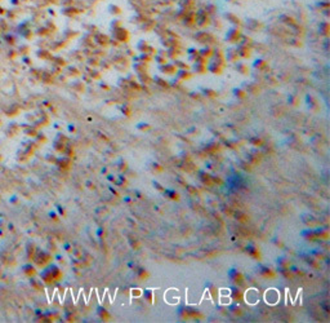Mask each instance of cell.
<instances>
[{
  "instance_id": "6da1fadb",
  "label": "cell",
  "mask_w": 330,
  "mask_h": 323,
  "mask_svg": "<svg viewBox=\"0 0 330 323\" xmlns=\"http://www.w3.org/2000/svg\"><path fill=\"white\" fill-rule=\"evenodd\" d=\"M239 36H240V31H239L237 29H231V30L228 31V34L226 35V39L230 40V41H235Z\"/></svg>"
},
{
  "instance_id": "7a4b0ae2",
  "label": "cell",
  "mask_w": 330,
  "mask_h": 323,
  "mask_svg": "<svg viewBox=\"0 0 330 323\" xmlns=\"http://www.w3.org/2000/svg\"><path fill=\"white\" fill-rule=\"evenodd\" d=\"M108 9H110V12L112 13V14H120L121 13V9L115 4H111L110 7H108Z\"/></svg>"
},
{
  "instance_id": "3957f363",
  "label": "cell",
  "mask_w": 330,
  "mask_h": 323,
  "mask_svg": "<svg viewBox=\"0 0 330 323\" xmlns=\"http://www.w3.org/2000/svg\"><path fill=\"white\" fill-rule=\"evenodd\" d=\"M183 1H186V3H181V5H182V7H186V9H188L190 7H193V5H195V1H193V0H183Z\"/></svg>"
},
{
  "instance_id": "277c9868",
  "label": "cell",
  "mask_w": 330,
  "mask_h": 323,
  "mask_svg": "<svg viewBox=\"0 0 330 323\" xmlns=\"http://www.w3.org/2000/svg\"><path fill=\"white\" fill-rule=\"evenodd\" d=\"M226 18H230L231 21H232V23H239L240 21H239V18H236L233 14H231V13H228V14H226Z\"/></svg>"
}]
</instances>
